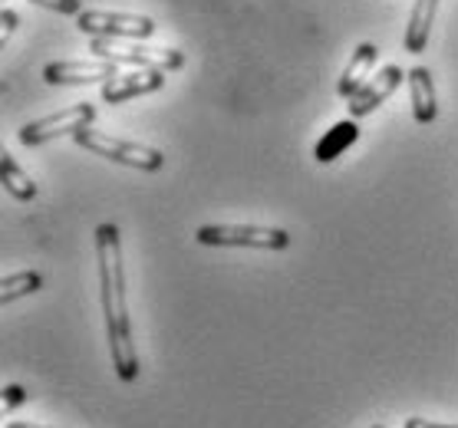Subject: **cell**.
Instances as JSON below:
<instances>
[{"mask_svg":"<svg viewBox=\"0 0 458 428\" xmlns=\"http://www.w3.org/2000/svg\"><path fill=\"white\" fill-rule=\"evenodd\" d=\"M96 271H99V300H103L106 343L115 376L123 382L139 379V353L132 343V320L125 303V267H123V234L115 224H99L93 231Z\"/></svg>","mask_w":458,"mask_h":428,"instance_id":"cell-1","label":"cell"},{"mask_svg":"<svg viewBox=\"0 0 458 428\" xmlns=\"http://www.w3.org/2000/svg\"><path fill=\"white\" fill-rule=\"evenodd\" d=\"M89 53L99 60H113L119 66H136V70H182L185 56L172 46H148L146 40H113V37H93Z\"/></svg>","mask_w":458,"mask_h":428,"instance_id":"cell-2","label":"cell"},{"mask_svg":"<svg viewBox=\"0 0 458 428\" xmlns=\"http://www.w3.org/2000/svg\"><path fill=\"white\" fill-rule=\"evenodd\" d=\"M73 142L86 152H93L99 158H109L115 165H129L139 168V172H162L165 168V155L152 146H142V142H129V138L109 136V132H99V129L86 126L73 136Z\"/></svg>","mask_w":458,"mask_h":428,"instance_id":"cell-3","label":"cell"},{"mask_svg":"<svg viewBox=\"0 0 458 428\" xmlns=\"http://www.w3.org/2000/svg\"><path fill=\"white\" fill-rule=\"evenodd\" d=\"M195 240L205 248H250V251H284L291 234L284 228L264 224H205L195 231Z\"/></svg>","mask_w":458,"mask_h":428,"instance_id":"cell-4","label":"cell"},{"mask_svg":"<svg viewBox=\"0 0 458 428\" xmlns=\"http://www.w3.org/2000/svg\"><path fill=\"white\" fill-rule=\"evenodd\" d=\"M96 122V105L93 103H76L70 109H60L53 115H43L37 122H27L21 129V142L23 146H43V142H53L60 136H76L80 129L93 126Z\"/></svg>","mask_w":458,"mask_h":428,"instance_id":"cell-5","label":"cell"},{"mask_svg":"<svg viewBox=\"0 0 458 428\" xmlns=\"http://www.w3.org/2000/svg\"><path fill=\"white\" fill-rule=\"evenodd\" d=\"M76 27L86 37H113V40H148L156 33V21L142 13H113V11H83Z\"/></svg>","mask_w":458,"mask_h":428,"instance_id":"cell-6","label":"cell"},{"mask_svg":"<svg viewBox=\"0 0 458 428\" xmlns=\"http://www.w3.org/2000/svg\"><path fill=\"white\" fill-rule=\"evenodd\" d=\"M119 76V63L113 60H56L43 66V80L50 86H86V83H109Z\"/></svg>","mask_w":458,"mask_h":428,"instance_id":"cell-7","label":"cell"},{"mask_svg":"<svg viewBox=\"0 0 458 428\" xmlns=\"http://www.w3.org/2000/svg\"><path fill=\"white\" fill-rule=\"evenodd\" d=\"M403 83H406V73H403L396 63L383 66L379 73L369 76V80H366V83L360 86L350 99H346V103H350L346 105V109H350V119H366L369 113H376V109H379L389 96L396 93Z\"/></svg>","mask_w":458,"mask_h":428,"instance_id":"cell-8","label":"cell"},{"mask_svg":"<svg viewBox=\"0 0 458 428\" xmlns=\"http://www.w3.org/2000/svg\"><path fill=\"white\" fill-rule=\"evenodd\" d=\"M165 70H132V73H119L115 80L103 86V99L109 105H123L139 96H152L165 86Z\"/></svg>","mask_w":458,"mask_h":428,"instance_id":"cell-9","label":"cell"},{"mask_svg":"<svg viewBox=\"0 0 458 428\" xmlns=\"http://www.w3.org/2000/svg\"><path fill=\"white\" fill-rule=\"evenodd\" d=\"M406 86H409V99H412V115L416 122L428 126L436 122L438 115V103H436V83H432V73L426 66H412L406 73Z\"/></svg>","mask_w":458,"mask_h":428,"instance_id":"cell-10","label":"cell"},{"mask_svg":"<svg viewBox=\"0 0 458 428\" xmlns=\"http://www.w3.org/2000/svg\"><path fill=\"white\" fill-rule=\"evenodd\" d=\"M376 56H379V50H376L373 43H360L353 50V56H350V63H346L344 76H340V83H336V93L344 96V99H350V96L369 80V73H373V66H376Z\"/></svg>","mask_w":458,"mask_h":428,"instance_id":"cell-11","label":"cell"},{"mask_svg":"<svg viewBox=\"0 0 458 428\" xmlns=\"http://www.w3.org/2000/svg\"><path fill=\"white\" fill-rule=\"evenodd\" d=\"M436 13H438V0H416L412 4V13H409V27H406V53H422L428 46V37H432V27H436Z\"/></svg>","mask_w":458,"mask_h":428,"instance_id":"cell-12","label":"cell"},{"mask_svg":"<svg viewBox=\"0 0 458 428\" xmlns=\"http://www.w3.org/2000/svg\"><path fill=\"white\" fill-rule=\"evenodd\" d=\"M356 138H360V126H356V119H346V122H336L327 136L317 142V152H313V158L320 162V165H330V162H336V158L344 155L346 148L353 146Z\"/></svg>","mask_w":458,"mask_h":428,"instance_id":"cell-13","label":"cell"},{"mask_svg":"<svg viewBox=\"0 0 458 428\" xmlns=\"http://www.w3.org/2000/svg\"><path fill=\"white\" fill-rule=\"evenodd\" d=\"M0 181H4V189L11 191V198H17V201L37 198V185H33V178L27 175L17 162H13L11 152H4V155H0Z\"/></svg>","mask_w":458,"mask_h":428,"instance_id":"cell-14","label":"cell"},{"mask_svg":"<svg viewBox=\"0 0 458 428\" xmlns=\"http://www.w3.org/2000/svg\"><path fill=\"white\" fill-rule=\"evenodd\" d=\"M43 287V277L37 271H17V273H7L4 281H0V303L7 306V303L21 300V297H30Z\"/></svg>","mask_w":458,"mask_h":428,"instance_id":"cell-15","label":"cell"},{"mask_svg":"<svg viewBox=\"0 0 458 428\" xmlns=\"http://www.w3.org/2000/svg\"><path fill=\"white\" fill-rule=\"evenodd\" d=\"M37 7H47V11H56V13H83V0H30Z\"/></svg>","mask_w":458,"mask_h":428,"instance_id":"cell-16","label":"cell"},{"mask_svg":"<svg viewBox=\"0 0 458 428\" xmlns=\"http://www.w3.org/2000/svg\"><path fill=\"white\" fill-rule=\"evenodd\" d=\"M23 399H27V396H23L21 386H7V389H4V406H7V408L23 406Z\"/></svg>","mask_w":458,"mask_h":428,"instance_id":"cell-17","label":"cell"},{"mask_svg":"<svg viewBox=\"0 0 458 428\" xmlns=\"http://www.w3.org/2000/svg\"><path fill=\"white\" fill-rule=\"evenodd\" d=\"M403 428H458V425H442V422H426V418H406Z\"/></svg>","mask_w":458,"mask_h":428,"instance_id":"cell-18","label":"cell"},{"mask_svg":"<svg viewBox=\"0 0 458 428\" xmlns=\"http://www.w3.org/2000/svg\"><path fill=\"white\" fill-rule=\"evenodd\" d=\"M0 21H4V33L17 30V13H13V11H4V13H0Z\"/></svg>","mask_w":458,"mask_h":428,"instance_id":"cell-19","label":"cell"},{"mask_svg":"<svg viewBox=\"0 0 458 428\" xmlns=\"http://www.w3.org/2000/svg\"><path fill=\"white\" fill-rule=\"evenodd\" d=\"M7 428H53V425H37V422H11Z\"/></svg>","mask_w":458,"mask_h":428,"instance_id":"cell-20","label":"cell"},{"mask_svg":"<svg viewBox=\"0 0 458 428\" xmlns=\"http://www.w3.org/2000/svg\"><path fill=\"white\" fill-rule=\"evenodd\" d=\"M373 428H386V425H373Z\"/></svg>","mask_w":458,"mask_h":428,"instance_id":"cell-21","label":"cell"}]
</instances>
